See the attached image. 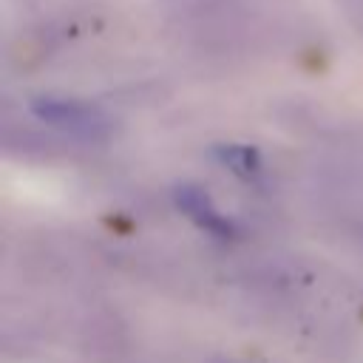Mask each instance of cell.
<instances>
[{
    "mask_svg": "<svg viewBox=\"0 0 363 363\" xmlns=\"http://www.w3.org/2000/svg\"><path fill=\"white\" fill-rule=\"evenodd\" d=\"M31 111L40 122L62 130V133H71L77 139H99L111 130V122L108 116L88 105V102H79V99H65V96H40L31 102Z\"/></svg>",
    "mask_w": 363,
    "mask_h": 363,
    "instance_id": "1",
    "label": "cell"
},
{
    "mask_svg": "<svg viewBox=\"0 0 363 363\" xmlns=\"http://www.w3.org/2000/svg\"><path fill=\"white\" fill-rule=\"evenodd\" d=\"M176 201H179V210H184L204 230H210L216 235H227L230 233V224L210 207V199L199 187H179L176 190Z\"/></svg>",
    "mask_w": 363,
    "mask_h": 363,
    "instance_id": "2",
    "label": "cell"
},
{
    "mask_svg": "<svg viewBox=\"0 0 363 363\" xmlns=\"http://www.w3.org/2000/svg\"><path fill=\"white\" fill-rule=\"evenodd\" d=\"M224 162H227L230 167H238L241 173H250V170L258 164L255 153L247 150V147H227V150H224Z\"/></svg>",
    "mask_w": 363,
    "mask_h": 363,
    "instance_id": "3",
    "label": "cell"
},
{
    "mask_svg": "<svg viewBox=\"0 0 363 363\" xmlns=\"http://www.w3.org/2000/svg\"><path fill=\"white\" fill-rule=\"evenodd\" d=\"M340 3H343L346 14L352 17V23H357L360 31H363V0H340Z\"/></svg>",
    "mask_w": 363,
    "mask_h": 363,
    "instance_id": "4",
    "label": "cell"
}]
</instances>
